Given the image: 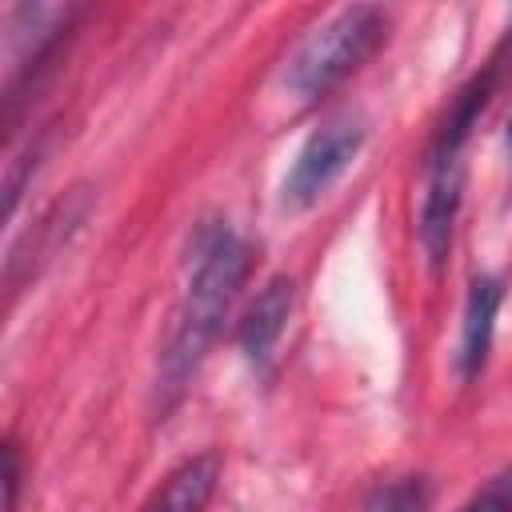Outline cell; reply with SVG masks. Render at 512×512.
<instances>
[{
  "instance_id": "cell-8",
  "label": "cell",
  "mask_w": 512,
  "mask_h": 512,
  "mask_svg": "<svg viewBox=\"0 0 512 512\" xmlns=\"http://www.w3.org/2000/svg\"><path fill=\"white\" fill-rule=\"evenodd\" d=\"M432 504V484L424 476H400L368 500V512H428Z\"/></svg>"
},
{
  "instance_id": "cell-1",
  "label": "cell",
  "mask_w": 512,
  "mask_h": 512,
  "mask_svg": "<svg viewBox=\"0 0 512 512\" xmlns=\"http://www.w3.org/2000/svg\"><path fill=\"white\" fill-rule=\"evenodd\" d=\"M248 272H252V248L236 232L216 228L204 236V244L196 252L192 280H188L184 300L176 308L172 336L164 344V360H160L164 388H172V392L184 388V380L208 356V348L220 336V324H224L232 300L240 296Z\"/></svg>"
},
{
  "instance_id": "cell-10",
  "label": "cell",
  "mask_w": 512,
  "mask_h": 512,
  "mask_svg": "<svg viewBox=\"0 0 512 512\" xmlns=\"http://www.w3.org/2000/svg\"><path fill=\"white\" fill-rule=\"evenodd\" d=\"M16 484H20L16 444H4V508H8V512H16Z\"/></svg>"
},
{
  "instance_id": "cell-11",
  "label": "cell",
  "mask_w": 512,
  "mask_h": 512,
  "mask_svg": "<svg viewBox=\"0 0 512 512\" xmlns=\"http://www.w3.org/2000/svg\"><path fill=\"white\" fill-rule=\"evenodd\" d=\"M508 144H512V120H508Z\"/></svg>"
},
{
  "instance_id": "cell-3",
  "label": "cell",
  "mask_w": 512,
  "mask_h": 512,
  "mask_svg": "<svg viewBox=\"0 0 512 512\" xmlns=\"http://www.w3.org/2000/svg\"><path fill=\"white\" fill-rule=\"evenodd\" d=\"M360 148H364V124L356 116H336L324 128H316L304 140V148L296 152V160H292V168L284 176L280 204L288 212L312 208L344 176V168L356 160Z\"/></svg>"
},
{
  "instance_id": "cell-6",
  "label": "cell",
  "mask_w": 512,
  "mask_h": 512,
  "mask_svg": "<svg viewBox=\"0 0 512 512\" xmlns=\"http://www.w3.org/2000/svg\"><path fill=\"white\" fill-rule=\"evenodd\" d=\"M504 300V284L496 276H476L464 300V324H460V348H456V368L464 380H472L492 348V332H496V312Z\"/></svg>"
},
{
  "instance_id": "cell-4",
  "label": "cell",
  "mask_w": 512,
  "mask_h": 512,
  "mask_svg": "<svg viewBox=\"0 0 512 512\" xmlns=\"http://www.w3.org/2000/svg\"><path fill=\"white\" fill-rule=\"evenodd\" d=\"M460 188H464L460 156H436L432 176H428V192H424V208H420V244L436 268L452 252V232H456V216H460Z\"/></svg>"
},
{
  "instance_id": "cell-2",
  "label": "cell",
  "mask_w": 512,
  "mask_h": 512,
  "mask_svg": "<svg viewBox=\"0 0 512 512\" xmlns=\"http://www.w3.org/2000/svg\"><path fill=\"white\" fill-rule=\"evenodd\" d=\"M388 36V16L376 4H352L328 16L320 28L304 36L284 68V88L296 100L328 96L348 72H356Z\"/></svg>"
},
{
  "instance_id": "cell-9",
  "label": "cell",
  "mask_w": 512,
  "mask_h": 512,
  "mask_svg": "<svg viewBox=\"0 0 512 512\" xmlns=\"http://www.w3.org/2000/svg\"><path fill=\"white\" fill-rule=\"evenodd\" d=\"M460 512H512V464L500 468L480 492H472V500Z\"/></svg>"
},
{
  "instance_id": "cell-5",
  "label": "cell",
  "mask_w": 512,
  "mask_h": 512,
  "mask_svg": "<svg viewBox=\"0 0 512 512\" xmlns=\"http://www.w3.org/2000/svg\"><path fill=\"white\" fill-rule=\"evenodd\" d=\"M292 304H296V284H292V276H272V280L256 292V300L248 304V312H244V320H240V332H236V340H240V348H244V356H248L252 364H264V360L272 356L276 340H280L284 328H288Z\"/></svg>"
},
{
  "instance_id": "cell-7",
  "label": "cell",
  "mask_w": 512,
  "mask_h": 512,
  "mask_svg": "<svg viewBox=\"0 0 512 512\" xmlns=\"http://www.w3.org/2000/svg\"><path fill=\"white\" fill-rule=\"evenodd\" d=\"M220 456L216 452H200V456H188L184 464H176L160 488L148 496L144 512H204L216 484H220Z\"/></svg>"
}]
</instances>
